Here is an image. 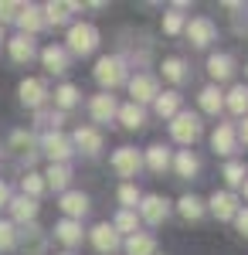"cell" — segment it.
<instances>
[{
	"instance_id": "46",
	"label": "cell",
	"mask_w": 248,
	"mask_h": 255,
	"mask_svg": "<svg viewBox=\"0 0 248 255\" xmlns=\"http://www.w3.org/2000/svg\"><path fill=\"white\" fill-rule=\"evenodd\" d=\"M65 255H72V252H65Z\"/></svg>"
},
{
	"instance_id": "43",
	"label": "cell",
	"mask_w": 248,
	"mask_h": 255,
	"mask_svg": "<svg viewBox=\"0 0 248 255\" xmlns=\"http://www.w3.org/2000/svg\"><path fill=\"white\" fill-rule=\"evenodd\" d=\"M3 204H10V191H7V184L0 180V208H3Z\"/></svg>"
},
{
	"instance_id": "45",
	"label": "cell",
	"mask_w": 248,
	"mask_h": 255,
	"mask_svg": "<svg viewBox=\"0 0 248 255\" xmlns=\"http://www.w3.org/2000/svg\"><path fill=\"white\" fill-rule=\"evenodd\" d=\"M245 194H248V180H245Z\"/></svg>"
},
{
	"instance_id": "34",
	"label": "cell",
	"mask_w": 248,
	"mask_h": 255,
	"mask_svg": "<svg viewBox=\"0 0 248 255\" xmlns=\"http://www.w3.org/2000/svg\"><path fill=\"white\" fill-rule=\"evenodd\" d=\"M119 201H123V211H129V208L139 204V191H136L133 184H123L119 187Z\"/></svg>"
},
{
	"instance_id": "29",
	"label": "cell",
	"mask_w": 248,
	"mask_h": 255,
	"mask_svg": "<svg viewBox=\"0 0 248 255\" xmlns=\"http://www.w3.org/2000/svg\"><path fill=\"white\" fill-rule=\"evenodd\" d=\"M153 102H156V113L160 116H177L180 113V96L177 92H163V96H156Z\"/></svg>"
},
{
	"instance_id": "22",
	"label": "cell",
	"mask_w": 248,
	"mask_h": 255,
	"mask_svg": "<svg viewBox=\"0 0 248 255\" xmlns=\"http://www.w3.org/2000/svg\"><path fill=\"white\" fill-rule=\"evenodd\" d=\"M221 106H225L221 89H218V85H208V89L201 92V109H204V113H211V116H218V113H221Z\"/></svg>"
},
{
	"instance_id": "13",
	"label": "cell",
	"mask_w": 248,
	"mask_h": 255,
	"mask_svg": "<svg viewBox=\"0 0 248 255\" xmlns=\"http://www.w3.org/2000/svg\"><path fill=\"white\" fill-rule=\"evenodd\" d=\"M41 58H44V65H48V72H55V75H61V72L68 68V51L58 48V44H48V48L41 51Z\"/></svg>"
},
{
	"instance_id": "19",
	"label": "cell",
	"mask_w": 248,
	"mask_h": 255,
	"mask_svg": "<svg viewBox=\"0 0 248 255\" xmlns=\"http://www.w3.org/2000/svg\"><path fill=\"white\" fill-rule=\"evenodd\" d=\"M89 109H92L96 123H109V119L116 116V99H113V96H96Z\"/></svg>"
},
{
	"instance_id": "3",
	"label": "cell",
	"mask_w": 248,
	"mask_h": 255,
	"mask_svg": "<svg viewBox=\"0 0 248 255\" xmlns=\"http://www.w3.org/2000/svg\"><path fill=\"white\" fill-rule=\"evenodd\" d=\"M96 79L102 82V85L116 89L119 82L126 79V65H123V58H116V55H106V58H99V65H96Z\"/></svg>"
},
{
	"instance_id": "25",
	"label": "cell",
	"mask_w": 248,
	"mask_h": 255,
	"mask_svg": "<svg viewBox=\"0 0 248 255\" xmlns=\"http://www.w3.org/2000/svg\"><path fill=\"white\" fill-rule=\"evenodd\" d=\"M146 163H150V170L163 174V170L170 167V150H167V146H160V143L150 146V150H146Z\"/></svg>"
},
{
	"instance_id": "42",
	"label": "cell",
	"mask_w": 248,
	"mask_h": 255,
	"mask_svg": "<svg viewBox=\"0 0 248 255\" xmlns=\"http://www.w3.org/2000/svg\"><path fill=\"white\" fill-rule=\"evenodd\" d=\"M235 221H238V232L248 238V208H245V211H238V215H235Z\"/></svg>"
},
{
	"instance_id": "8",
	"label": "cell",
	"mask_w": 248,
	"mask_h": 255,
	"mask_svg": "<svg viewBox=\"0 0 248 255\" xmlns=\"http://www.w3.org/2000/svg\"><path fill=\"white\" fill-rule=\"evenodd\" d=\"M187 38H191V44L204 48V44L214 41V24H211L208 17H194L191 24H187Z\"/></svg>"
},
{
	"instance_id": "32",
	"label": "cell",
	"mask_w": 248,
	"mask_h": 255,
	"mask_svg": "<svg viewBox=\"0 0 248 255\" xmlns=\"http://www.w3.org/2000/svg\"><path fill=\"white\" fill-rule=\"evenodd\" d=\"M55 102L61 106V109H72V106L78 102V89L75 85H61V89L55 92Z\"/></svg>"
},
{
	"instance_id": "11",
	"label": "cell",
	"mask_w": 248,
	"mask_h": 255,
	"mask_svg": "<svg viewBox=\"0 0 248 255\" xmlns=\"http://www.w3.org/2000/svg\"><path fill=\"white\" fill-rule=\"evenodd\" d=\"M17 92H20V102H24V106H34V109H38L41 102H44V82L41 79H24L17 85Z\"/></svg>"
},
{
	"instance_id": "24",
	"label": "cell",
	"mask_w": 248,
	"mask_h": 255,
	"mask_svg": "<svg viewBox=\"0 0 248 255\" xmlns=\"http://www.w3.org/2000/svg\"><path fill=\"white\" fill-rule=\"evenodd\" d=\"M10 58L14 61H31L34 58V41L27 38V34H17V38L10 41Z\"/></svg>"
},
{
	"instance_id": "33",
	"label": "cell",
	"mask_w": 248,
	"mask_h": 255,
	"mask_svg": "<svg viewBox=\"0 0 248 255\" xmlns=\"http://www.w3.org/2000/svg\"><path fill=\"white\" fill-rule=\"evenodd\" d=\"M225 180H228L231 187H238V184H245V163H238V160H231L228 167H225Z\"/></svg>"
},
{
	"instance_id": "16",
	"label": "cell",
	"mask_w": 248,
	"mask_h": 255,
	"mask_svg": "<svg viewBox=\"0 0 248 255\" xmlns=\"http://www.w3.org/2000/svg\"><path fill=\"white\" fill-rule=\"evenodd\" d=\"M10 211H14V221L27 225V221H34V215H38V201L34 197H17V201H10Z\"/></svg>"
},
{
	"instance_id": "23",
	"label": "cell",
	"mask_w": 248,
	"mask_h": 255,
	"mask_svg": "<svg viewBox=\"0 0 248 255\" xmlns=\"http://www.w3.org/2000/svg\"><path fill=\"white\" fill-rule=\"evenodd\" d=\"M116 116L123 119V126L126 129H139L143 126V106H136V102H129V106H123V109H116Z\"/></svg>"
},
{
	"instance_id": "9",
	"label": "cell",
	"mask_w": 248,
	"mask_h": 255,
	"mask_svg": "<svg viewBox=\"0 0 248 255\" xmlns=\"http://www.w3.org/2000/svg\"><path fill=\"white\" fill-rule=\"evenodd\" d=\"M211 211L221 218V221H228V218L238 215V197L231 194V191H218V194L211 197Z\"/></svg>"
},
{
	"instance_id": "4",
	"label": "cell",
	"mask_w": 248,
	"mask_h": 255,
	"mask_svg": "<svg viewBox=\"0 0 248 255\" xmlns=\"http://www.w3.org/2000/svg\"><path fill=\"white\" fill-rule=\"evenodd\" d=\"M113 167H116L119 177H136V170L143 167V157L136 153L133 146H119V150L113 153Z\"/></svg>"
},
{
	"instance_id": "27",
	"label": "cell",
	"mask_w": 248,
	"mask_h": 255,
	"mask_svg": "<svg viewBox=\"0 0 248 255\" xmlns=\"http://www.w3.org/2000/svg\"><path fill=\"white\" fill-rule=\"evenodd\" d=\"M177 211L187 218V221H197V218L204 215V201H201V197H194V194H187V197H180Z\"/></svg>"
},
{
	"instance_id": "26",
	"label": "cell",
	"mask_w": 248,
	"mask_h": 255,
	"mask_svg": "<svg viewBox=\"0 0 248 255\" xmlns=\"http://www.w3.org/2000/svg\"><path fill=\"white\" fill-rule=\"evenodd\" d=\"M208 72H211V79H218V82L231 79V58L228 55H211L208 58Z\"/></svg>"
},
{
	"instance_id": "15",
	"label": "cell",
	"mask_w": 248,
	"mask_h": 255,
	"mask_svg": "<svg viewBox=\"0 0 248 255\" xmlns=\"http://www.w3.org/2000/svg\"><path fill=\"white\" fill-rule=\"evenodd\" d=\"M75 146H78V150H85L89 157H96L99 150H102V136H99L96 129L82 126V129H75Z\"/></svg>"
},
{
	"instance_id": "36",
	"label": "cell",
	"mask_w": 248,
	"mask_h": 255,
	"mask_svg": "<svg viewBox=\"0 0 248 255\" xmlns=\"http://www.w3.org/2000/svg\"><path fill=\"white\" fill-rule=\"evenodd\" d=\"M20 187H24V197H38L41 191H44V180H41L38 174H27L20 180Z\"/></svg>"
},
{
	"instance_id": "30",
	"label": "cell",
	"mask_w": 248,
	"mask_h": 255,
	"mask_svg": "<svg viewBox=\"0 0 248 255\" xmlns=\"http://www.w3.org/2000/svg\"><path fill=\"white\" fill-rule=\"evenodd\" d=\"M68 10H78V3H48L44 7V14H48L51 24H65L68 20Z\"/></svg>"
},
{
	"instance_id": "21",
	"label": "cell",
	"mask_w": 248,
	"mask_h": 255,
	"mask_svg": "<svg viewBox=\"0 0 248 255\" xmlns=\"http://www.w3.org/2000/svg\"><path fill=\"white\" fill-rule=\"evenodd\" d=\"M156 252V242H153V235H129V242H126V255H153Z\"/></svg>"
},
{
	"instance_id": "41",
	"label": "cell",
	"mask_w": 248,
	"mask_h": 255,
	"mask_svg": "<svg viewBox=\"0 0 248 255\" xmlns=\"http://www.w3.org/2000/svg\"><path fill=\"white\" fill-rule=\"evenodd\" d=\"M20 14V3H0V24L3 20H14Z\"/></svg>"
},
{
	"instance_id": "28",
	"label": "cell",
	"mask_w": 248,
	"mask_h": 255,
	"mask_svg": "<svg viewBox=\"0 0 248 255\" xmlns=\"http://www.w3.org/2000/svg\"><path fill=\"white\" fill-rule=\"evenodd\" d=\"M228 109L235 113V116H245V113H248V85H235V89H231Z\"/></svg>"
},
{
	"instance_id": "18",
	"label": "cell",
	"mask_w": 248,
	"mask_h": 255,
	"mask_svg": "<svg viewBox=\"0 0 248 255\" xmlns=\"http://www.w3.org/2000/svg\"><path fill=\"white\" fill-rule=\"evenodd\" d=\"M55 235H58V242H65V245H78V242H82V225L72 221V218H65V221L55 225Z\"/></svg>"
},
{
	"instance_id": "20",
	"label": "cell",
	"mask_w": 248,
	"mask_h": 255,
	"mask_svg": "<svg viewBox=\"0 0 248 255\" xmlns=\"http://www.w3.org/2000/svg\"><path fill=\"white\" fill-rule=\"evenodd\" d=\"M48 180H44V184H48V187H51V191H65V187H68V180H72V170H68V167H65V163H51V167H48Z\"/></svg>"
},
{
	"instance_id": "35",
	"label": "cell",
	"mask_w": 248,
	"mask_h": 255,
	"mask_svg": "<svg viewBox=\"0 0 248 255\" xmlns=\"http://www.w3.org/2000/svg\"><path fill=\"white\" fill-rule=\"evenodd\" d=\"M136 225H139V221H136V215L133 211H119V218H116V235H119V232H133L136 235Z\"/></svg>"
},
{
	"instance_id": "6",
	"label": "cell",
	"mask_w": 248,
	"mask_h": 255,
	"mask_svg": "<svg viewBox=\"0 0 248 255\" xmlns=\"http://www.w3.org/2000/svg\"><path fill=\"white\" fill-rule=\"evenodd\" d=\"M129 92H133V102L139 106V102H150V99H156L160 92H156V79L153 75H136V79H129Z\"/></svg>"
},
{
	"instance_id": "38",
	"label": "cell",
	"mask_w": 248,
	"mask_h": 255,
	"mask_svg": "<svg viewBox=\"0 0 248 255\" xmlns=\"http://www.w3.org/2000/svg\"><path fill=\"white\" fill-rule=\"evenodd\" d=\"M163 75H167L170 82H180L184 79V61L180 58H167L163 61Z\"/></svg>"
},
{
	"instance_id": "2",
	"label": "cell",
	"mask_w": 248,
	"mask_h": 255,
	"mask_svg": "<svg viewBox=\"0 0 248 255\" xmlns=\"http://www.w3.org/2000/svg\"><path fill=\"white\" fill-rule=\"evenodd\" d=\"M170 133L177 143H194V139L201 136V119L194 116V113H177L170 123Z\"/></svg>"
},
{
	"instance_id": "5",
	"label": "cell",
	"mask_w": 248,
	"mask_h": 255,
	"mask_svg": "<svg viewBox=\"0 0 248 255\" xmlns=\"http://www.w3.org/2000/svg\"><path fill=\"white\" fill-rule=\"evenodd\" d=\"M41 146H44V153L51 157V163H65V160L72 157V139L61 136V133H48V136L41 139Z\"/></svg>"
},
{
	"instance_id": "1",
	"label": "cell",
	"mask_w": 248,
	"mask_h": 255,
	"mask_svg": "<svg viewBox=\"0 0 248 255\" xmlns=\"http://www.w3.org/2000/svg\"><path fill=\"white\" fill-rule=\"evenodd\" d=\"M96 44H99V34L92 24H75L68 31V51L72 55H89V51H96Z\"/></svg>"
},
{
	"instance_id": "37",
	"label": "cell",
	"mask_w": 248,
	"mask_h": 255,
	"mask_svg": "<svg viewBox=\"0 0 248 255\" xmlns=\"http://www.w3.org/2000/svg\"><path fill=\"white\" fill-rule=\"evenodd\" d=\"M17 245V232L10 221H0V249H14Z\"/></svg>"
},
{
	"instance_id": "14",
	"label": "cell",
	"mask_w": 248,
	"mask_h": 255,
	"mask_svg": "<svg viewBox=\"0 0 248 255\" xmlns=\"http://www.w3.org/2000/svg\"><path fill=\"white\" fill-rule=\"evenodd\" d=\"M235 126H231V123H221V126H218V129H214V136H211V146H214V150H218V153H231V150H235Z\"/></svg>"
},
{
	"instance_id": "31",
	"label": "cell",
	"mask_w": 248,
	"mask_h": 255,
	"mask_svg": "<svg viewBox=\"0 0 248 255\" xmlns=\"http://www.w3.org/2000/svg\"><path fill=\"white\" fill-rule=\"evenodd\" d=\"M197 167H201V163H197V157H194L191 150H180V157H177V174L180 177H194Z\"/></svg>"
},
{
	"instance_id": "39",
	"label": "cell",
	"mask_w": 248,
	"mask_h": 255,
	"mask_svg": "<svg viewBox=\"0 0 248 255\" xmlns=\"http://www.w3.org/2000/svg\"><path fill=\"white\" fill-rule=\"evenodd\" d=\"M10 143L17 146L20 153H34V136H31V133H14V136H10Z\"/></svg>"
},
{
	"instance_id": "17",
	"label": "cell",
	"mask_w": 248,
	"mask_h": 255,
	"mask_svg": "<svg viewBox=\"0 0 248 255\" xmlns=\"http://www.w3.org/2000/svg\"><path fill=\"white\" fill-rule=\"evenodd\" d=\"M17 24L24 27V31H27V38H31L34 31H41V24H44V17H41V10L34 7V3H27V7H20Z\"/></svg>"
},
{
	"instance_id": "7",
	"label": "cell",
	"mask_w": 248,
	"mask_h": 255,
	"mask_svg": "<svg viewBox=\"0 0 248 255\" xmlns=\"http://www.w3.org/2000/svg\"><path fill=\"white\" fill-rule=\"evenodd\" d=\"M139 211H143V218H146L150 225H160L163 218L170 215V204H167L163 197L150 194V197H143V204H139Z\"/></svg>"
},
{
	"instance_id": "44",
	"label": "cell",
	"mask_w": 248,
	"mask_h": 255,
	"mask_svg": "<svg viewBox=\"0 0 248 255\" xmlns=\"http://www.w3.org/2000/svg\"><path fill=\"white\" fill-rule=\"evenodd\" d=\"M235 136H242V143H248V119H245V123H242V129H238Z\"/></svg>"
},
{
	"instance_id": "10",
	"label": "cell",
	"mask_w": 248,
	"mask_h": 255,
	"mask_svg": "<svg viewBox=\"0 0 248 255\" xmlns=\"http://www.w3.org/2000/svg\"><path fill=\"white\" fill-rule=\"evenodd\" d=\"M92 245H96L99 252H116L119 249V235H116V228L113 225H96L92 228Z\"/></svg>"
},
{
	"instance_id": "12",
	"label": "cell",
	"mask_w": 248,
	"mask_h": 255,
	"mask_svg": "<svg viewBox=\"0 0 248 255\" xmlns=\"http://www.w3.org/2000/svg\"><path fill=\"white\" fill-rule=\"evenodd\" d=\"M61 208H65V215L75 221V218H82L89 211V197L82 194V191H65L61 194Z\"/></svg>"
},
{
	"instance_id": "40",
	"label": "cell",
	"mask_w": 248,
	"mask_h": 255,
	"mask_svg": "<svg viewBox=\"0 0 248 255\" xmlns=\"http://www.w3.org/2000/svg\"><path fill=\"white\" fill-rule=\"evenodd\" d=\"M180 27H184V17H180V14H167V17H163V31H167V34H177Z\"/></svg>"
}]
</instances>
